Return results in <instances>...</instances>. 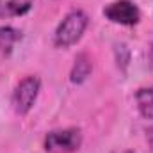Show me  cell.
Wrapping results in <instances>:
<instances>
[{"label":"cell","instance_id":"1","mask_svg":"<svg viewBox=\"0 0 153 153\" xmlns=\"http://www.w3.org/2000/svg\"><path fill=\"white\" fill-rule=\"evenodd\" d=\"M87 23H89V18L82 9L70 11L61 20V23L57 25V29L53 32V45L57 48H70V46L76 45L80 38L84 36Z\"/></svg>","mask_w":153,"mask_h":153},{"label":"cell","instance_id":"8","mask_svg":"<svg viewBox=\"0 0 153 153\" xmlns=\"http://www.w3.org/2000/svg\"><path fill=\"white\" fill-rule=\"evenodd\" d=\"M135 103L143 117L153 119V85L143 87L135 93Z\"/></svg>","mask_w":153,"mask_h":153},{"label":"cell","instance_id":"3","mask_svg":"<svg viewBox=\"0 0 153 153\" xmlns=\"http://www.w3.org/2000/svg\"><path fill=\"white\" fill-rule=\"evenodd\" d=\"M41 91V80L36 75H29L22 78L14 91H13V98H11V105L14 109V112L18 116H27L30 112V109L34 107L38 94Z\"/></svg>","mask_w":153,"mask_h":153},{"label":"cell","instance_id":"6","mask_svg":"<svg viewBox=\"0 0 153 153\" xmlns=\"http://www.w3.org/2000/svg\"><path fill=\"white\" fill-rule=\"evenodd\" d=\"M93 71V62L87 57V53H78L73 62V68L70 71V80L73 84H84Z\"/></svg>","mask_w":153,"mask_h":153},{"label":"cell","instance_id":"4","mask_svg":"<svg viewBox=\"0 0 153 153\" xmlns=\"http://www.w3.org/2000/svg\"><path fill=\"white\" fill-rule=\"evenodd\" d=\"M103 16L117 25L134 27L141 22V11L132 0H114L103 7Z\"/></svg>","mask_w":153,"mask_h":153},{"label":"cell","instance_id":"2","mask_svg":"<svg viewBox=\"0 0 153 153\" xmlns=\"http://www.w3.org/2000/svg\"><path fill=\"white\" fill-rule=\"evenodd\" d=\"M84 141L82 130L78 126L52 130L45 135L43 146L46 153H75L80 150Z\"/></svg>","mask_w":153,"mask_h":153},{"label":"cell","instance_id":"5","mask_svg":"<svg viewBox=\"0 0 153 153\" xmlns=\"http://www.w3.org/2000/svg\"><path fill=\"white\" fill-rule=\"evenodd\" d=\"M34 0H0V20L23 16L32 9Z\"/></svg>","mask_w":153,"mask_h":153},{"label":"cell","instance_id":"7","mask_svg":"<svg viewBox=\"0 0 153 153\" xmlns=\"http://www.w3.org/2000/svg\"><path fill=\"white\" fill-rule=\"evenodd\" d=\"M22 30L20 29H14V27H0V53L4 55H9L14 48V45L18 41H22Z\"/></svg>","mask_w":153,"mask_h":153}]
</instances>
